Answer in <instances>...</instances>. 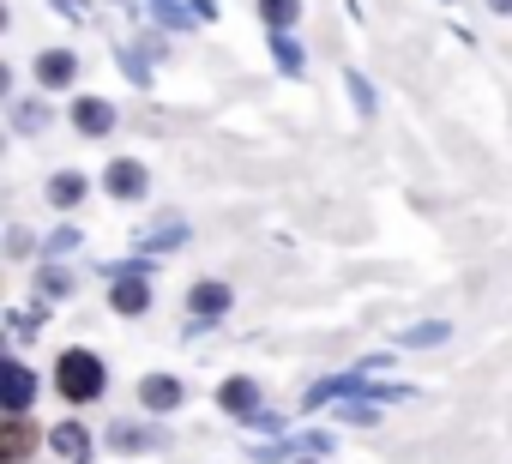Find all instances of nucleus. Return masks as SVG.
<instances>
[{
  "instance_id": "nucleus-1",
  "label": "nucleus",
  "mask_w": 512,
  "mask_h": 464,
  "mask_svg": "<svg viewBox=\"0 0 512 464\" xmlns=\"http://www.w3.org/2000/svg\"><path fill=\"white\" fill-rule=\"evenodd\" d=\"M103 386H109V374H103V362L91 350H67L55 362V392L67 404H91V398H103Z\"/></svg>"
},
{
  "instance_id": "nucleus-2",
  "label": "nucleus",
  "mask_w": 512,
  "mask_h": 464,
  "mask_svg": "<svg viewBox=\"0 0 512 464\" xmlns=\"http://www.w3.org/2000/svg\"><path fill=\"white\" fill-rule=\"evenodd\" d=\"M109 193L115 199H145V163H133V157H121V163H109Z\"/></svg>"
},
{
  "instance_id": "nucleus-3",
  "label": "nucleus",
  "mask_w": 512,
  "mask_h": 464,
  "mask_svg": "<svg viewBox=\"0 0 512 464\" xmlns=\"http://www.w3.org/2000/svg\"><path fill=\"white\" fill-rule=\"evenodd\" d=\"M139 398H145V410L163 416V410L181 404V380H175V374H145V380H139Z\"/></svg>"
},
{
  "instance_id": "nucleus-4",
  "label": "nucleus",
  "mask_w": 512,
  "mask_h": 464,
  "mask_svg": "<svg viewBox=\"0 0 512 464\" xmlns=\"http://www.w3.org/2000/svg\"><path fill=\"white\" fill-rule=\"evenodd\" d=\"M73 73H79V61H73L67 49H43V55H37V79H43L49 91H61V85H73Z\"/></svg>"
},
{
  "instance_id": "nucleus-5",
  "label": "nucleus",
  "mask_w": 512,
  "mask_h": 464,
  "mask_svg": "<svg viewBox=\"0 0 512 464\" xmlns=\"http://www.w3.org/2000/svg\"><path fill=\"white\" fill-rule=\"evenodd\" d=\"M73 127L97 139V133H109V127H115V109H109L103 97H79V103H73Z\"/></svg>"
},
{
  "instance_id": "nucleus-6",
  "label": "nucleus",
  "mask_w": 512,
  "mask_h": 464,
  "mask_svg": "<svg viewBox=\"0 0 512 464\" xmlns=\"http://www.w3.org/2000/svg\"><path fill=\"white\" fill-rule=\"evenodd\" d=\"M217 404H223L229 416H260V386H253V380H223Z\"/></svg>"
},
{
  "instance_id": "nucleus-7",
  "label": "nucleus",
  "mask_w": 512,
  "mask_h": 464,
  "mask_svg": "<svg viewBox=\"0 0 512 464\" xmlns=\"http://www.w3.org/2000/svg\"><path fill=\"white\" fill-rule=\"evenodd\" d=\"M223 308H229V290H223V284H193V290H187V314H193V320H217Z\"/></svg>"
},
{
  "instance_id": "nucleus-8",
  "label": "nucleus",
  "mask_w": 512,
  "mask_h": 464,
  "mask_svg": "<svg viewBox=\"0 0 512 464\" xmlns=\"http://www.w3.org/2000/svg\"><path fill=\"white\" fill-rule=\"evenodd\" d=\"M31 446H37V428L13 416V422H7V434H0V458H7V464H25V458H31Z\"/></svg>"
},
{
  "instance_id": "nucleus-9",
  "label": "nucleus",
  "mask_w": 512,
  "mask_h": 464,
  "mask_svg": "<svg viewBox=\"0 0 512 464\" xmlns=\"http://www.w3.org/2000/svg\"><path fill=\"white\" fill-rule=\"evenodd\" d=\"M49 440H55V452H61L67 464H85V452H91V434H85L79 422H61V428H55Z\"/></svg>"
},
{
  "instance_id": "nucleus-10",
  "label": "nucleus",
  "mask_w": 512,
  "mask_h": 464,
  "mask_svg": "<svg viewBox=\"0 0 512 464\" xmlns=\"http://www.w3.org/2000/svg\"><path fill=\"white\" fill-rule=\"evenodd\" d=\"M151 308V284L145 278H121L115 284V314H145Z\"/></svg>"
},
{
  "instance_id": "nucleus-11",
  "label": "nucleus",
  "mask_w": 512,
  "mask_h": 464,
  "mask_svg": "<svg viewBox=\"0 0 512 464\" xmlns=\"http://www.w3.org/2000/svg\"><path fill=\"white\" fill-rule=\"evenodd\" d=\"M31 392H37L31 368H25V362H7V410H13V416H19V410L31 404Z\"/></svg>"
},
{
  "instance_id": "nucleus-12",
  "label": "nucleus",
  "mask_w": 512,
  "mask_h": 464,
  "mask_svg": "<svg viewBox=\"0 0 512 464\" xmlns=\"http://www.w3.org/2000/svg\"><path fill=\"white\" fill-rule=\"evenodd\" d=\"M260 13H266V25H272V31H284V25H296L302 0H260Z\"/></svg>"
},
{
  "instance_id": "nucleus-13",
  "label": "nucleus",
  "mask_w": 512,
  "mask_h": 464,
  "mask_svg": "<svg viewBox=\"0 0 512 464\" xmlns=\"http://www.w3.org/2000/svg\"><path fill=\"white\" fill-rule=\"evenodd\" d=\"M49 199H55V205H79V199H85V175H55V181H49Z\"/></svg>"
},
{
  "instance_id": "nucleus-14",
  "label": "nucleus",
  "mask_w": 512,
  "mask_h": 464,
  "mask_svg": "<svg viewBox=\"0 0 512 464\" xmlns=\"http://www.w3.org/2000/svg\"><path fill=\"white\" fill-rule=\"evenodd\" d=\"M272 55H278V67H284V73H290V79H302V49H296V43H290V37H284V31H278V37H272Z\"/></svg>"
},
{
  "instance_id": "nucleus-15",
  "label": "nucleus",
  "mask_w": 512,
  "mask_h": 464,
  "mask_svg": "<svg viewBox=\"0 0 512 464\" xmlns=\"http://www.w3.org/2000/svg\"><path fill=\"white\" fill-rule=\"evenodd\" d=\"M145 7H157V19H163V25H187V19H193L181 0H145Z\"/></svg>"
},
{
  "instance_id": "nucleus-16",
  "label": "nucleus",
  "mask_w": 512,
  "mask_h": 464,
  "mask_svg": "<svg viewBox=\"0 0 512 464\" xmlns=\"http://www.w3.org/2000/svg\"><path fill=\"white\" fill-rule=\"evenodd\" d=\"M446 338V326L434 320V326H416V332H404V344H440Z\"/></svg>"
},
{
  "instance_id": "nucleus-17",
  "label": "nucleus",
  "mask_w": 512,
  "mask_h": 464,
  "mask_svg": "<svg viewBox=\"0 0 512 464\" xmlns=\"http://www.w3.org/2000/svg\"><path fill=\"white\" fill-rule=\"evenodd\" d=\"M350 91H356V103H362V115H374V91H368V79H362V73H350Z\"/></svg>"
},
{
  "instance_id": "nucleus-18",
  "label": "nucleus",
  "mask_w": 512,
  "mask_h": 464,
  "mask_svg": "<svg viewBox=\"0 0 512 464\" xmlns=\"http://www.w3.org/2000/svg\"><path fill=\"white\" fill-rule=\"evenodd\" d=\"M37 284H43V296H67V272H43Z\"/></svg>"
},
{
  "instance_id": "nucleus-19",
  "label": "nucleus",
  "mask_w": 512,
  "mask_h": 464,
  "mask_svg": "<svg viewBox=\"0 0 512 464\" xmlns=\"http://www.w3.org/2000/svg\"><path fill=\"white\" fill-rule=\"evenodd\" d=\"M55 7H61L67 19H85V0H55Z\"/></svg>"
},
{
  "instance_id": "nucleus-20",
  "label": "nucleus",
  "mask_w": 512,
  "mask_h": 464,
  "mask_svg": "<svg viewBox=\"0 0 512 464\" xmlns=\"http://www.w3.org/2000/svg\"><path fill=\"white\" fill-rule=\"evenodd\" d=\"M488 7H494V13H512V0H488Z\"/></svg>"
}]
</instances>
